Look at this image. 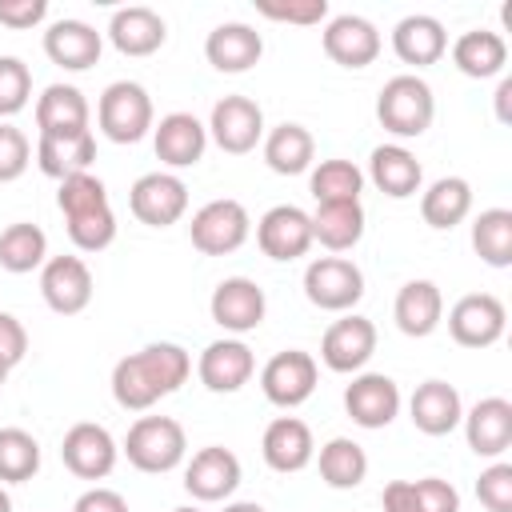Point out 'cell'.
Instances as JSON below:
<instances>
[{
	"label": "cell",
	"instance_id": "42",
	"mask_svg": "<svg viewBox=\"0 0 512 512\" xmlns=\"http://www.w3.org/2000/svg\"><path fill=\"white\" fill-rule=\"evenodd\" d=\"M32 100V72L20 56H0V116L24 112Z\"/></svg>",
	"mask_w": 512,
	"mask_h": 512
},
{
	"label": "cell",
	"instance_id": "14",
	"mask_svg": "<svg viewBox=\"0 0 512 512\" xmlns=\"http://www.w3.org/2000/svg\"><path fill=\"white\" fill-rule=\"evenodd\" d=\"M240 476H244L240 456L224 444H208L192 452V460L184 464V488L192 492V500H204V504L228 500L240 488Z\"/></svg>",
	"mask_w": 512,
	"mask_h": 512
},
{
	"label": "cell",
	"instance_id": "22",
	"mask_svg": "<svg viewBox=\"0 0 512 512\" xmlns=\"http://www.w3.org/2000/svg\"><path fill=\"white\" fill-rule=\"evenodd\" d=\"M260 456H264V464L272 472H284V476L308 468L312 456H316L312 428L304 420H296V416H276L260 436Z\"/></svg>",
	"mask_w": 512,
	"mask_h": 512
},
{
	"label": "cell",
	"instance_id": "31",
	"mask_svg": "<svg viewBox=\"0 0 512 512\" xmlns=\"http://www.w3.org/2000/svg\"><path fill=\"white\" fill-rule=\"evenodd\" d=\"M260 148H264V164H268L276 176H300V172H308L312 160H316V140H312V132H308L304 124H296V120H284V124H276L272 132H264Z\"/></svg>",
	"mask_w": 512,
	"mask_h": 512
},
{
	"label": "cell",
	"instance_id": "38",
	"mask_svg": "<svg viewBox=\"0 0 512 512\" xmlns=\"http://www.w3.org/2000/svg\"><path fill=\"white\" fill-rule=\"evenodd\" d=\"M312 200L316 204H360V192H364V172L352 164V160H320L312 168Z\"/></svg>",
	"mask_w": 512,
	"mask_h": 512
},
{
	"label": "cell",
	"instance_id": "46",
	"mask_svg": "<svg viewBox=\"0 0 512 512\" xmlns=\"http://www.w3.org/2000/svg\"><path fill=\"white\" fill-rule=\"evenodd\" d=\"M256 12L268 20H280V24H320V20H328V0H288V4L260 0Z\"/></svg>",
	"mask_w": 512,
	"mask_h": 512
},
{
	"label": "cell",
	"instance_id": "7",
	"mask_svg": "<svg viewBox=\"0 0 512 512\" xmlns=\"http://www.w3.org/2000/svg\"><path fill=\"white\" fill-rule=\"evenodd\" d=\"M316 380H320L316 356L300 348H284L260 368V392L276 408H300L316 392Z\"/></svg>",
	"mask_w": 512,
	"mask_h": 512
},
{
	"label": "cell",
	"instance_id": "51",
	"mask_svg": "<svg viewBox=\"0 0 512 512\" xmlns=\"http://www.w3.org/2000/svg\"><path fill=\"white\" fill-rule=\"evenodd\" d=\"M380 508L384 512H416V488L412 480H388L380 492Z\"/></svg>",
	"mask_w": 512,
	"mask_h": 512
},
{
	"label": "cell",
	"instance_id": "39",
	"mask_svg": "<svg viewBox=\"0 0 512 512\" xmlns=\"http://www.w3.org/2000/svg\"><path fill=\"white\" fill-rule=\"evenodd\" d=\"M472 248L488 268H508L512 264V212L484 208L472 220Z\"/></svg>",
	"mask_w": 512,
	"mask_h": 512
},
{
	"label": "cell",
	"instance_id": "24",
	"mask_svg": "<svg viewBox=\"0 0 512 512\" xmlns=\"http://www.w3.org/2000/svg\"><path fill=\"white\" fill-rule=\"evenodd\" d=\"M100 52H104V36L92 24H84V20H72L68 16V20L48 24V32H44V56L52 64H60L64 72L92 68L100 60Z\"/></svg>",
	"mask_w": 512,
	"mask_h": 512
},
{
	"label": "cell",
	"instance_id": "1",
	"mask_svg": "<svg viewBox=\"0 0 512 512\" xmlns=\"http://www.w3.org/2000/svg\"><path fill=\"white\" fill-rule=\"evenodd\" d=\"M188 372H192V356L172 340H156V344H144L140 352L116 360L112 396L128 412H148L156 400L172 396L188 380Z\"/></svg>",
	"mask_w": 512,
	"mask_h": 512
},
{
	"label": "cell",
	"instance_id": "10",
	"mask_svg": "<svg viewBox=\"0 0 512 512\" xmlns=\"http://www.w3.org/2000/svg\"><path fill=\"white\" fill-rule=\"evenodd\" d=\"M128 208L148 228H168L188 212V184L176 172H144L128 188Z\"/></svg>",
	"mask_w": 512,
	"mask_h": 512
},
{
	"label": "cell",
	"instance_id": "33",
	"mask_svg": "<svg viewBox=\"0 0 512 512\" xmlns=\"http://www.w3.org/2000/svg\"><path fill=\"white\" fill-rule=\"evenodd\" d=\"M468 212H472V184L464 176H440L420 196V216L436 232H448V228L464 224Z\"/></svg>",
	"mask_w": 512,
	"mask_h": 512
},
{
	"label": "cell",
	"instance_id": "45",
	"mask_svg": "<svg viewBox=\"0 0 512 512\" xmlns=\"http://www.w3.org/2000/svg\"><path fill=\"white\" fill-rule=\"evenodd\" d=\"M32 164V144L16 124H0V184H12L28 172Z\"/></svg>",
	"mask_w": 512,
	"mask_h": 512
},
{
	"label": "cell",
	"instance_id": "49",
	"mask_svg": "<svg viewBox=\"0 0 512 512\" xmlns=\"http://www.w3.org/2000/svg\"><path fill=\"white\" fill-rule=\"evenodd\" d=\"M24 352H28V332H24V324H20L12 312H0V360H4L8 368H16V364L24 360Z\"/></svg>",
	"mask_w": 512,
	"mask_h": 512
},
{
	"label": "cell",
	"instance_id": "41",
	"mask_svg": "<svg viewBox=\"0 0 512 512\" xmlns=\"http://www.w3.org/2000/svg\"><path fill=\"white\" fill-rule=\"evenodd\" d=\"M64 228L80 252H104L116 240V212H112V204H96V208L64 216Z\"/></svg>",
	"mask_w": 512,
	"mask_h": 512
},
{
	"label": "cell",
	"instance_id": "52",
	"mask_svg": "<svg viewBox=\"0 0 512 512\" xmlns=\"http://www.w3.org/2000/svg\"><path fill=\"white\" fill-rule=\"evenodd\" d=\"M508 100H512V76H504V80H500V88H496V120H500V124H508V120H512Z\"/></svg>",
	"mask_w": 512,
	"mask_h": 512
},
{
	"label": "cell",
	"instance_id": "5",
	"mask_svg": "<svg viewBox=\"0 0 512 512\" xmlns=\"http://www.w3.org/2000/svg\"><path fill=\"white\" fill-rule=\"evenodd\" d=\"M248 232H252V216L232 196L208 200L204 208L192 212V224H188L192 248L204 252V256H228V252H236L248 240Z\"/></svg>",
	"mask_w": 512,
	"mask_h": 512
},
{
	"label": "cell",
	"instance_id": "26",
	"mask_svg": "<svg viewBox=\"0 0 512 512\" xmlns=\"http://www.w3.org/2000/svg\"><path fill=\"white\" fill-rule=\"evenodd\" d=\"M92 112L76 84H48L36 96V132L40 136H80L88 128Z\"/></svg>",
	"mask_w": 512,
	"mask_h": 512
},
{
	"label": "cell",
	"instance_id": "3",
	"mask_svg": "<svg viewBox=\"0 0 512 512\" xmlns=\"http://www.w3.org/2000/svg\"><path fill=\"white\" fill-rule=\"evenodd\" d=\"M96 124L112 144H140L156 124L148 88L136 84V80L108 84L100 92V104H96Z\"/></svg>",
	"mask_w": 512,
	"mask_h": 512
},
{
	"label": "cell",
	"instance_id": "12",
	"mask_svg": "<svg viewBox=\"0 0 512 512\" xmlns=\"http://www.w3.org/2000/svg\"><path fill=\"white\" fill-rule=\"evenodd\" d=\"M116 456H120V448H116L112 432L104 424H92V420L72 424L60 440V460L80 480H104L116 468Z\"/></svg>",
	"mask_w": 512,
	"mask_h": 512
},
{
	"label": "cell",
	"instance_id": "27",
	"mask_svg": "<svg viewBox=\"0 0 512 512\" xmlns=\"http://www.w3.org/2000/svg\"><path fill=\"white\" fill-rule=\"evenodd\" d=\"M408 416L416 424V432L424 436H448L460 428L464 420V400L448 380H424L412 400H408Z\"/></svg>",
	"mask_w": 512,
	"mask_h": 512
},
{
	"label": "cell",
	"instance_id": "34",
	"mask_svg": "<svg viewBox=\"0 0 512 512\" xmlns=\"http://www.w3.org/2000/svg\"><path fill=\"white\" fill-rule=\"evenodd\" d=\"M92 160H96V136L92 132H80V136H40L36 140V164L52 180H68L76 172H88Z\"/></svg>",
	"mask_w": 512,
	"mask_h": 512
},
{
	"label": "cell",
	"instance_id": "9",
	"mask_svg": "<svg viewBox=\"0 0 512 512\" xmlns=\"http://www.w3.org/2000/svg\"><path fill=\"white\" fill-rule=\"evenodd\" d=\"M204 128H208V136L216 140L220 152L244 156L264 140V112L252 96H224V100L212 104V116H208Z\"/></svg>",
	"mask_w": 512,
	"mask_h": 512
},
{
	"label": "cell",
	"instance_id": "36",
	"mask_svg": "<svg viewBox=\"0 0 512 512\" xmlns=\"http://www.w3.org/2000/svg\"><path fill=\"white\" fill-rule=\"evenodd\" d=\"M316 468H320V480L336 492H348V488H360L364 476H368V452L348 440V436H332L320 456H316Z\"/></svg>",
	"mask_w": 512,
	"mask_h": 512
},
{
	"label": "cell",
	"instance_id": "21",
	"mask_svg": "<svg viewBox=\"0 0 512 512\" xmlns=\"http://www.w3.org/2000/svg\"><path fill=\"white\" fill-rule=\"evenodd\" d=\"M108 40L120 56H152L164 48L168 40V24L156 8H144V4H128V8H116L112 20H108Z\"/></svg>",
	"mask_w": 512,
	"mask_h": 512
},
{
	"label": "cell",
	"instance_id": "23",
	"mask_svg": "<svg viewBox=\"0 0 512 512\" xmlns=\"http://www.w3.org/2000/svg\"><path fill=\"white\" fill-rule=\"evenodd\" d=\"M152 148L168 168H192L208 148V128L192 112H168L152 124Z\"/></svg>",
	"mask_w": 512,
	"mask_h": 512
},
{
	"label": "cell",
	"instance_id": "4",
	"mask_svg": "<svg viewBox=\"0 0 512 512\" xmlns=\"http://www.w3.org/2000/svg\"><path fill=\"white\" fill-rule=\"evenodd\" d=\"M124 456L140 472H172L188 456V436L172 416H140L124 436Z\"/></svg>",
	"mask_w": 512,
	"mask_h": 512
},
{
	"label": "cell",
	"instance_id": "55",
	"mask_svg": "<svg viewBox=\"0 0 512 512\" xmlns=\"http://www.w3.org/2000/svg\"><path fill=\"white\" fill-rule=\"evenodd\" d=\"M8 372H12V368H8L4 360H0V388H4V380H8Z\"/></svg>",
	"mask_w": 512,
	"mask_h": 512
},
{
	"label": "cell",
	"instance_id": "25",
	"mask_svg": "<svg viewBox=\"0 0 512 512\" xmlns=\"http://www.w3.org/2000/svg\"><path fill=\"white\" fill-rule=\"evenodd\" d=\"M204 56H208V64H212L216 72L236 76V72H248L252 64H260V56H264V40H260V32H256L252 24H244V20H228V24H216V28L208 32V40H204Z\"/></svg>",
	"mask_w": 512,
	"mask_h": 512
},
{
	"label": "cell",
	"instance_id": "44",
	"mask_svg": "<svg viewBox=\"0 0 512 512\" xmlns=\"http://www.w3.org/2000/svg\"><path fill=\"white\" fill-rule=\"evenodd\" d=\"M476 496L488 512H512V464L492 460L480 476H476Z\"/></svg>",
	"mask_w": 512,
	"mask_h": 512
},
{
	"label": "cell",
	"instance_id": "43",
	"mask_svg": "<svg viewBox=\"0 0 512 512\" xmlns=\"http://www.w3.org/2000/svg\"><path fill=\"white\" fill-rule=\"evenodd\" d=\"M96 204H108V188H104V180H100V176H92V172H76V176L60 180L56 208H60L64 216L84 212V208H96Z\"/></svg>",
	"mask_w": 512,
	"mask_h": 512
},
{
	"label": "cell",
	"instance_id": "19",
	"mask_svg": "<svg viewBox=\"0 0 512 512\" xmlns=\"http://www.w3.org/2000/svg\"><path fill=\"white\" fill-rule=\"evenodd\" d=\"M252 372H256V356L236 336L212 340L196 360V376L208 392H240L252 380Z\"/></svg>",
	"mask_w": 512,
	"mask_h": 512
},
{
	"label": "cell",
	"instance_id": "47",
	"mask_svg": "<svg viewBox=\"0 0 512 512\" xmlns=\"http://www.w3.org/2000/svg\"><path fill=\"white\" fill-rule=\"evenodd\" d=\"M412 488H416V512H460V492L452 488V480L424 476L412 480Z\"/></svg>",
	"mask_w": 512,
	"mask_h": 512
},
{
	"label": "cell",
	"instance_id": "11",
	"mask_svg": "<svg viewBox=\"0 0 512 512\" xmlns=\"http://www.w3.org/2000/svg\"><path fill=\"white\" fill-rule=\"evenodd\" d=\"M508 312L492 292H468L448 308V332L460 348H492L504 336Z\"/></svg>",
	"mask_w": 512,
	"mask_h": 512
},
{
	"label": "cell",
	"instance_id": "48",
	"mask_svg": "<svg viewBox=\"0 0 512 512\" xmlns=\"http://www.w3.org/2000/svg\"><path fill=\"white\" fill-rule=\"evenodd\" d=\"M48 16V0H0V24L4 28H36Z\"/></svg>",
	"mask_w": 512,
	"mask_h": 512
},
{
	"label": "cell",
	"instance_id": "35",
	"mask_svg": "<svg viewBox=\"0 0 512 512\" xmlns=\"http://www.w3.org/2000/svg\"><path fill=\"white\" fill-rule=\"evenodd\" d=\"M312 216V244L328 252H348L364 240V204H316Z\"/></svg>",
	"mask_w": 512,
	"mask_h": 512
},
{
	"label": "cell",
	"instance_id": "28",
	"mask_svg": "<svg viewBox=\"0 0 512 512\" xmlns=\"http://www.w3.org/2000/svg\"><path fill=\"white\" fill-rule=\"evenodd\" d=\"M368 180L388 196V200H408L420 192L424 184V168L420 160L404 148V144H380L368 156Z\"/></svg>",
	"mask_w": 512,
	"mask_h": 512
},
{
	"label": "cell",
	"instance_id": "56",
	"mask_svg": "<svg viewBox=\"0 0 512 512\" xmlns=\"http://www.w3.org/2000/svg\"><path fill=\"white\" fill-rule=\"evenodd\" d=\"M172 512H200V508H192V504H184V508H172Z\"/></svg>",
	"mask_w": 512,
	"mask_h": 512
},
{
	"label": "cell",
	"instance_id": "18",
	"mask_svg": "<svg viewBox=\"0 0 512 512\" xmlns=\"http://www.w3.org/2000/svg\"><path fill=\"white\" fill-rule=\"evenodd\" d=\"M324 52L328 60H336L340 68H368L380 56V32L368 16L356 12H340L324 24Z\"/></svg>",
	"mask_w": 512,
	"mask_h": 512
},
{
	"label": "cell",
	"instance_id": "20",
	"mask_svg": "<svg viewBox=\"0 0 512 512\" xmlns=\"http://www.w3.org/2000/svg\"><path fill=\"white\" fill-rule=\"evenodd\" d=\"M464 440L476 456L500 460L512 448V400L504 396H484L464 412Z\"/></svg>",
	"mask_w": 512,
	"mask_h": 512
},
{
	"label": "cell",
	"instance_id": "2",
	"mask_svg": "<svg viewBox=\"0 0 512 512\" xmlns=\"http://www.w3.org/2000/svg\"><path fill=\"white\" fill-rule=\"evenodd\" d=\"M376 120L384 124V132L412 140L424 136L436 120V96L428 88V80H420L416 72H400L392 80H384L380 96H376Z\"/></svg>",
	"mask_w": 512,
	"mask_h": 512
},
{
	"label": "cell",
	"instance_id": "6",
	"mask_svg": "<svg viewBox=\"0 0 512 512\" xmlns=\"http://www.w3.org/2000/svg\"><path fill=\"white\" fill-rule=\"evenodd\" d=\"M304 296L320 312H352L364 296V272L348 256H316L304 268Z\"/></svg>",
	"mask_w": 512,
	"mask_h": 512
},
{
	"label": "cell",
	"instance_id": "50",
	"mask_svg": "<svg viewBox=\"0 0 512 512\" xmlns=\"http://www.w3.org/2000/svg\"><path fill=\"white\" fill-rule=\"evenodd\" d=\"M72 512H128V500L116 488H100L96 484V488H88V492L76 496Z\"/></svg>",
	"mask_w": 512,
	"mask_h": 512
},
{
	"label": "cell",
	"instance_id": "53",
	"mask_svg": "<svg viewBox=\"0 0 512 512\" xmlns=\"http://www.w3.org/2000/svg\"><path fill=\"white\" fill-rule=\"evenodd\" d=\"M224 512H264V504H256V500H232V504H224Z\"/></svg>",
	"mask_w": 512,
	"mask_h": 512
},
{
	"label": "cell",
	"instance_id": "30",
	"mask_svg": "<svg viewBox=\"0 0 512 512\" xmlns=\"http://www.w3.org/2000/svg\"><path fill=\"white\" fill-rule=\"evenodd\" d=\"M392 52L412 68H428L448 52V32L436 16L412 12L392 28Z\"/></svg>",
	"mask_w": 512,
	"mask_h": 512
},
{
	"label": "cell",
	"instance_id": "17",
	"mask_svg": "<svg viewBox=\"0 0 512 512\" xmlns=\"http://www.w3.org/2000/svg\"><path fill=\"white\" fill-rule=\"evenodd\" d=\"M344 412L360 428H388L400 416V388L384 372H356L344 388Z\"/></svg>",
	"mask_w": 512,
	"mask_h": 512
},
{
	"label": "cell",
	"instance_id": "16",
	"mask_svg": "<svg viewBox=\"0 0 512 512\" xmlns=\"http://www.w3.org/2000/svg\"><path fill=\"white\" fill-rule=\"evenodd\" d=\"M256 244L268 260H300L312 248V216L296 204H276L256 220Z\"/></svg>",
	"mask_w": 512,
	"mask_h": 512
},
{
	"label": "cell",
	"instance_id": "37",
	"mask_svg": "<svg viewBox=\"0 0 512 512\" xmlns=\"http://www.w3.org/2000/svg\"><path fill=\"white\" fill-rule=\"evenodd\" d=\"M44 260H48V236H44L40 224L16 220L0 232V268L4 272L24 276V272L44 268Z\"/></svg>",
	"mask_w": 512,
	"mask_h": 512
},
{
	"label": "cell",
	"instance_id": "54",
	"mask_svg": "<svg viewBox=\"0 0 512 512\" xmlns=\"http://www.w3.org/2000/svg\"><path fill=\"white\" fill-rule=\"evenodd\" d=\"M0 512H12V496L0 488Z\"/></svg>",
	"mask_w": 512,
	"mask_h": 512
},
{
	"label": "cell",
	"instance_id": "15",
	"mask_svg": "<svg viewBox=\"0 0 512 512\" xmlns=\"http://www.w3.org/2000/svg\"><path fill=\"white\" fill-rule=\"evenodd\" d=\"M40 296L60 316L84 312L92 304V268L80 256H48L40 268Z\"/></svg>",
	"mask_w": 512,
	"mask_h": 512
},
{
	"label": "cell",
	"instance_id": "13",
	"mask_svg": "<svg viewBox=\"0 0 512 512\" xmlns=\"http://www.w3.org/2000/svg\"><path fill=\"white\" fill-rule=\"evenodd\" d=\"M208 312L212 320L232 332V336H244L252 328L264 324V312H268V300H264V288L248 276H224L216 288H212V300H208Z\"/></svg>",
	"mask_w": 512,
	"mask_h": 512
},
{
	"label": "cell",
	"instance_id": "29",
	"mask_svg": "<svg viewBox=\"0 0 512 512\" xmlns=\"http://www.w3.org/2000/svg\"><path fill=\"white\" fill-rule=\"evenodd\" d=\"M392 320L404 336L412 340H424L440 328L444 320V296L432 280H408L400 292H396V304H392Z\"/></svg>",
	"mask_w": 512,
	"mask_h": 512
},
{
	"label": "cell",
	"instance_id": "32",
	"mask_svg": "<svg viewBox=\"0 0 512 512\" xmlns=\"http://www.w3.org/2000/svg\"><path fill=\"white\" fill-rule=\"evenodd\" d=\"M452 64L472 76V80H488V76H500L504 64H508V44L500 32H488V28H472V32H460L456 44H452Z\"/></svg>",
	"mask_w": 512,
	"mask_h": 512
},
{
	"label": "cell",
	"instance_id": "8",
	"mask_svg": "<svg viewBox=\"0 0 512 512\" xmlns=\"http://www.w3.org/2000/svg\"><path fill=\"white\" fill-rule=\"evenodd\" d=\"M376 352V324L368 316H356V312H344L340 320H332L320 336V360L328 372H340V376H356Z\"/></svg>",
	"mask_w": 512,
	"mask_h": 512
},
{
	"label": "cell",
	"instance_id": "40",
	"mask_svg": "<svg viewBox=\"0 0 512 512\" xmlns=\"http://www.w3.org/2000/svg\"><path fill=\"white\" fill-rule=\"evenodd\" d=\"M40 472V444L24 428H0V484H24Z\"/></svg>",
	"mask_w": 512,
	"mask_h": 512
}]
</instances>
